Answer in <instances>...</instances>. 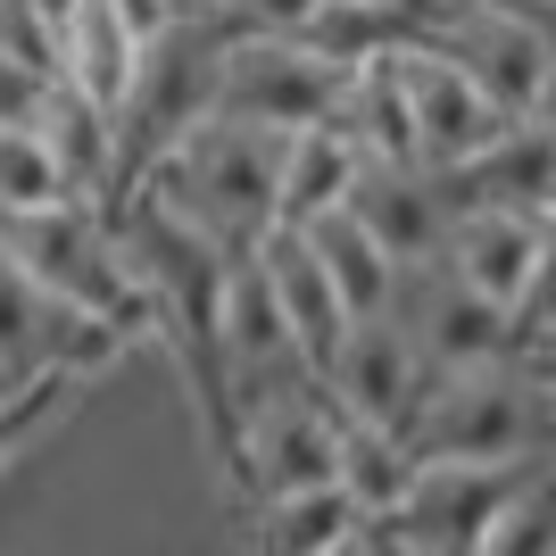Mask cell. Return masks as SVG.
<instances>
[{
  "label": "cell",
  "instance_id": "6da1fadb",
  "mask_svg": "<svg viewBox=\"0 0 556 556\" xmlns=\"http://www.w3.org/2000/svg\"><path fill=\"white\" fill-rule=\"evenodd\" d=\"M141 184L159 191L175 216L208 232L225 257H250L257 232L275 225V184H282V134L241 125V116H200Z\"/></svg>",
  "mask_w": 556,
  "mask_h": 556
},
{
  "label": "cell",
  "instance_id": "7a4b0ae2",
  "mask_svg": "<svg viewBox=\"0 0 556 556\" xmlns=\"http://www.w3.org/2000/svg\"><path fill=\"white\" fill-rule=\"evenodd\" d=\"M216 67H225V25L216 17H166L134 50V84L116 100V184H109V200L125 184H141L200 116H216Z\"/></svg>",
  "mask_w": 556,
  "mask_h": 556
},
{
  "label": "cell",
  "instance_id": "3957f363",
  "mask_svg": "<svg viewBox=\"0 0 556 556\" xmlns=\"http://www.w3.org/2000/svg\"><path fill=\"white\" fill-rule=\"evenodd\" d=\"M0 250L17 257L50 300H75V307H92V316H109L125 332L150 325V300H141L134 266H125V241H116V216L100 200L0 208Z\"/></svg>",
  "mask_w": 556,
  "mask_h": 556
},
{
  "label": "cell",
  "instance_id": "277c9868",
  "mask_svg": "<svg viewBox=\"0 0 556 556\" xmlns=\"http://www.w3.org/2000/svg\"><path fill=\"white\" fill-rule=\"evenodd\" d=\"M416 457H548L556 448V407L515 357L498 366H457L432 374L416 424H407Z\"/></svg>",
  "mask_w": 556,
  "mask_h": 556
},
{
  "label": "cell",
  "instance_id": "5b68a950",
  "mask_svg": "<svg viewBox=\"0 0 556 556\" xmlns=\"http://www.w3.org/2000/svg\"><path fill=\"white\" fill-rule=\"evenodd\" d=\"M125 341H134L125 325H109V316H92L75 300H50L42 282L0 250V391H25L34 374L92 382V374H109L125 357Z\"/></svg>",
  "mask_w": 556,
  "mask_h": 556
},
{
  "label": "cell",
  "instance_id": "8992f818",
  "mask_svg": "<svg viewBox=\"0 0 556 556\" xmlns=\"http://www.w3.org/2000/svg\"><path fill=\"white\" fill-rule=\"evenodd\" d=\"M349 67L316 59L300 34H225V67H216V116H241V125H316L332 116Z\"/></svg>",
  "mask_w": 556,
  "mask_h": 556
},
{
  "label": "cell",
  "instance_id": "52a82bcc",
  "mask_svg": "<svg viewBox=\"0 0 556 556\" xmlns=\"http://www.w3.org/2000/svg\"><path fill=\"white\" fill-rule=\"evenodd\" d=\"M382 316H399V332L416 341V357H424L432 374L498 366V357H515V316H507L498 300H482V291H465L441 257L399 266L391 307H382Z\"/></svg>",
  "mask_w": 556,
  "mask_h": 556
},
{
  "label": "cell",
  "instance_id": "ba28073f",
  "mask_svg": "<svg viewBox=\"0 0 556 556\" xmlns=\"http://www.w3.org/2000/svg\"><path fill=\"white\" fill-rule=\"evenodd\" d=\"M391 75H399V100H407V125H416V159L424 166H465L482 141H498L515 125L441 42H424V25L391 50Z\"/></svg>",
  "mask_w": 556,
  "mask_h": 556
},
{
  "label": "cell",
  "instance_id": "9c48e42d",
  "mask_svg": "<svg viewBox=\"0 0 556 556\" xmlns=\"http://www.w3.org/2000/svg\"><path fill=\"white\" fill-rule=\"evenodd\" d=\"M424 42H441L507 116L532 109L540 75H548V59H556V50L540 42V25L523 17L515 0H457V9H441V17H424Z\"/></svg>",
  "mask_w": 556,
  "mask_h": 556
},
{
  "label": "cell",
  "instance_id": "30bf717a",
  "mask_svg": "<svg viewBox=\"0 0 556 556\" xmlns=\"http://www.w3.org/2000/svg\"><path fill=\"white\" fill-rule=\"evenodd\" d=\"M316 382H325V399L341 407V416L407 432V424H416V407H424V391H432V366H424L416 341L399 332V316H357Z\"/></svg>",
  "mask_w": 556,
  "mask_h": 556
},
{
  "label": "cell",
  "instance_id": "8fae6325",
  "mask_svg": "<svg viewBox=\"0 0 556 556\" xmlns=\"http://www.w3.org/2000/svg\"><path fill=\"white\" fill-rule=\"evenodd\" d=\"M357 225L399 257V266H416V257H441V232H448V191L441 175L424 159H357L349 175V200H341Z\"/></svg>",
  "mask_w": 556,
  "mask_h": 556
},
{
  "label": "cell",
  "instance_id": "7c38bea8",
  "mask_svg": "<svg viewBox=\"0 0 556 556\" xmlns=\"http://www.w3.org/2000/svg\"><path fill=\"white\" fill-rule=\"evenodd\" d=\"M250 257H257V275H266V291H275V307H282V325H291V341H300V357L325 374L332 349H341V332L357 325V316H349V300L332 291L316 241H307L300 225H266Z\"/></svg>",
  "mask_w": 556,
  "mask_h": 556
},
{
  "label": "cell",
  "instance_id": "4fadbf2b",
  "mask_svg": "<svg viewBox=\"0 0 556 556\" xmlns=\"http://www.w3.org/2000/svg\"><path fill=\"white\" fill-rule=\"evenodd\" d=\"M540 241H548V216H532V208H448L441 266L465 291H482V300H498L515 316V300H523V282L540 266Z\"/></svg>",
  "mask_w": 556,
  "mask_h": 556
},
{
  "label": "cell",
  "instance_id": "5bb4252c",
  "mask_svg": "<svg viewBox=\"0 0 556 556\" xmlns=\"http://www.w3.org/2000/svg\"><path fill=\"white\" fill-rule=\"evenodd\" d=\"M34 134H42L50 166L67 175L75 200H109V184H116V116L100 109V100H84L67 75H59L50 100H42V116H34Z\"/></svg>",
  "mask_w": 556,
  "mask_h": 556
},
{
  "label": "cell",
  "instance_id": "9a60e30c",
  "mask_svg": "<svg viewBox=\"0 0 556 556\" xmlns=\"http://www.w3.org/2000/svg\"><path fill=\"white\" fill-rule=\"evenodd\" d=\"M134 50H141V34L125 25L116 0H75L67 17H59V75L84 100H100L109 116L125 100V84H134Z\"/></svg>",
  "mask_w": 556,
  "mask_h": 556
},
{
  "label": "cell",
  "instance_id": "2e32d148",
  "mask_svg": "<svg viewBox=\"0 0 556 556\" xmlns=\"http://www.w3.org/2000/svg\"><path fill=\"white\" fill-rule=\"evenodd\" d=\"M357 141L316 116V125H291L282 134V184H275V225H307V216H325L349 200V175H357Z\"/></svg>",
  "mask_w": 556,
  "mask_h": 556
},
{
  "label": "cell",
  "instance_id": "e0dca14e",
  "mask_svg": "<svg viewBox=\"0 0 556 556\" xmlns=\"http://www.w3.org/2000/svg\"><path fill=\"white\" fill-rule=\"evenodd\" d=\"M250 532H257V548H275V556H341L349 532H357V498L341 482L282 490V498L250 507Z\"/></svg>",
  "mask_w": 556,
  "mask_h": 556
},
{
  "label": "cell",
  "instance_id": "ac0fdd59",
  "mask_svg": "<svg viewBox=\"0 0 556 556\" xmlns=\"http://www.w3.org/2000/svg\"><path fill=\"white\" fill-rule=\"evenodd\" d=\"M307 241H316V257H325V275H332V291L349 300V316H382L391 307V282H399V257L374 241L366 225L349 208H325V216H307Z\"/></svg>",
  "mask_w": 556,
  "mask_h": 556
},
{
  "label": "cell",
  "instance_id": "d6986e66",
  "mask_svg": "<svg viewBox=\"0 0 556 556\" xmlns=\"http://www.w3.org/2000/svg\"><path fill=\"white\" fill-rule=\"evenodd\" d=\"M416 465L424 457L407 448V432L341 416V465H332V482L357 498V515H399V498L416 490Z\"/></svg>",
  "mask_w": 556,
  "mask_h": 556
},
{
  "label": "cell",
  "instance_id": "ffe728a7",
  "mask_svg": "<svg viewBox=\"0 0 556 556\" xmlns=\"http://www.w3.org/2000/svg\"><path fill=\"white\" fill-rule=\"evenodd\" d=\"M416 9H399V0H316L300 25V42L316 50V59H332V67H366V59H382V50H399L407 34H416Z\"/></svg>",
  "mask_w": 556,
  "mask_h": 556
},
{
  "label": "cell",
  "instance_id": "44dd1931",
  "mask_svg": "<svg viewBox=\"0 0 556 556\" xmlns=\"http://www.w3.org/2000/svg\"><path fill=\"white\" fill-rule=\"evenodd\" d=\"M42 200H75L67 175L50 166L34 125H0V208H42Z\"/></svg>",
  "mask_w": 556,
  "mask_h": 556
},
{
  "label": "cell",
  "instance_id": "7402d4cb",
  "mask_svg": "<svg viewBox=\"0 0 556 556\" xmlns=\"http://www.w3.org/2000/svg\"><path fill=\"white\" fill-rule=\"evenodd\" d=\"M59 399H75V374H34L25 391H0V465L59 416Z\"/></svg>",
  "mask_w": 556,
  "mask_h": 556
},
{
  "label": "cell",
  "instance_id": "603a6c76",
  "mask_svg": "<svg viewBox=\"0 0 556 556\" xmlns=\"http://www.w3.org/2000/svg\"><path fill=\"white\" fill-rule=\"evenodd\" d=\"M307 9H316V0H225L216 25H225V34H300Z\"/></svg>",
  "mask_w": 556,
  "mask_h": 556
},
{
  "label": "cell",
  "instance_id": "cb8c5ba5",
  "mask_svg": "<svg viewBox=\"0 0 556 556\" xmlns=\"http://www.w3.org/2000/svg\"><path fill=\"white\" fill-rule=\"evenodd\" d=\"M540 125V134H556V59H548V75H540V92H532V109H523Z\"/></svg>",
  "mask_w": 556,
  "mask_h": 556
},
{
  "label": "cell",
  "instance_id": "d4e9b609",
  "mask_svg": "<svg viewBox=\"0 0 556 556\" xmlns=\"http://www.w3.org/2000/svg\"><path fill=\"white\" fill-rule=\"evenodd\" d=\"M515 9H523V17H532V25H540V42H548V50H556V0H515Z\"/></svg>",
  "mask_w": 556,
  "mask_h": 556
},
{
  "label": "cell",
  "instance_id": "484cf974",
  "mask_svg": "<svg viewBox=\"0 0 556 556\" xmlns=\"http://www.w3.org/2000/svg\"><path fill=\"white\" fill-rule=\"evenodd\" d=\"M225 0H175V17H216Z\"/></svg>",
  "mask_w": 556,
  "mask_h": 556
},
{
  "label": "cell",
  "instance_id": "4316f807",
  "mask_svg": "<svg viewBox=\"0 0 556 556\" xmlns=\"http://www.w3.org/2000/svg\"><path fill=\"white\" fill-rule=\"evenodd\" d=\"M441 9H457V0H416V17H441Z\"/></svg>",
  "mask_w": 556,
  "mask_h": 556
},
{
  "label": "cell",
  "instance_id": "83f0119b",
  "mask_svg": "<svg viewBox=\"0 0 556 556\" xmlns=\"http://www.w3.org/2000/svg\"><path fill=\"white\" fill-rule=\"evenodd\" d=\"M540 216H548V225H556V184H548V200H540Z\"/></svg>",
  "mask_w": 556,
  "mask_h": 556
},
{
  "label": "cell",
  "instance_id": "f1b7e54d",
  "mask_svg": "<svg viewBox=\"0 0 556 556\" xmlns=\"http://www.w3.org/2000/svg\"><path fill=\"white\" fill-rule=\"evenodd\" d=\"M399 9H416V0H399Z\"/></svg>",
  "mask_w": 556,
  "mask_h": 556
}]
</instances>
